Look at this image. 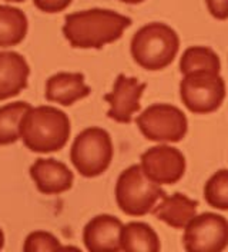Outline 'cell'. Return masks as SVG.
Listing matches in <instances>:
<instances>
[{
    "label": "cell",
    "instance_id": "cell-23",
    "mask_svg": "<svg viewBox=\"0 0 228 252\" xmlns=\"http://www.w3.org/2000/svg\"><path fill=\"white\" fill-rule=\"evenodd\" d=\"M210 15L217 20L228 19V0H205Z\"/></svg>",
    "mask_w": 228,
    "mask_h": 252
},
{
    "label": "cell",
    "instance_id": "cell-25",
    "mask_svg": "<svg viewBox=\"0 0 228 252\" xmlns=\"http://www.w3.org/2000/svg\"><path fill=\"white\" fill-rule=\"evenodd\" d=\"M3 247H4V232H3V229L0 228V251L3 250Z\"/></svg>",
    "mask_w": 228,
    "mask_h": 252
},
{
    "label": "cell",
    "instance_id": "cell-8",
    "mask_svg": "<svg viewBox=\"0 0 228 252\" xmlns=\"http://www.w3.org/2000/svg\"><path fill=\"white\" fill-rule=\"evenodd\" d=\"M184 248L188 252H221L228 247V220L218 214L196 215L184 228Z\"/></svg>",
    "mask_w": 228,
    "mask_h": 252
},
{
    "label": "cell",
    "instance_id": "cell-20",
    "mask_svg": "<svg viewBox=\"0 0 228 252\" xmlns=\"http://www.w3.org/2000/svg\"><path fill=\"white\" fill-rule=\"evenodd\" d=\"M205 202L220 211H228V169H220L204 187Z\"/></svg>",
    "mask_w": 228,
    "mask_h": 252
},
{
    "label": "cell",
    "instance_id": "cell-7",
    "mask_svg": "<svg viewBox=\"0 0 228 252\" xmlns=\"http://www.w3.org/2000/svg\"><path fill=\"white\" fill-rule=\"evenodd\" d=\"M140 132L152 142L176 143L185 136L188 121L181 109L168 103H154L136 119Z\"/></svg>",
    "mask_w": 228,
    "mask_h": 252
},
{
    "label": "cell",
    "instance_id": "cell-2",
    "mask_svg": "<svg viewBox=\"0 0 228 252\" xmlns=\"http://www.w3.org/2000/svg\"><path fill=\"white\" fill-rule=\"evenodd\" d=\"M72 125L67 113L54 106L30 108L22 119L20 139L36 154L59 152L69 142Z\"/></svg>",
    "mask_w": 228,
    "mask_h": 252
},
{
    "label": "cell",
    "instance_id": "cell-19",
    "mask_svg": "<svg viewBox=\"0 0 228 252\" xmlns=\"http://www.w3.org/2000/svg\"><path fill=\"white\" fill-rule=\"evenodd\" d=\"M220 69H221L220 58L210 47H188L185 49V52L182 53L181 59H180V72L182 75L198 72V70L220 73Z\"/></svg>",
    "mask_w": 228,
    "mask_h": 252
},
{
    "label": "cell",
    "instance_id": "cell-1",
    "mask_svg": "<svg viewBox=\"0 0 228 252\" xmlns=\"http://www.w3.org/2000/svg\"><path fill=\"white\" fill-rule=\"evenodd\" d=\"M131 23L128 16L94 7L66 15L61 31L75 49H101L119 40Z\"/></svg>",
    "mask_w": 228,
    "mask_h": 252
},
{
    "label": "cell",
    "instance_id": "cell-10",
    "mask_svg": "<svg viewBox=\"0 0 228 252\" xmlns=\"http://www.w3.org/2000/svg\"><path fill=\"white\" fill-rule=\"evenodd\" d=\"M146 88L147 83L120 73L114 80L111 92L104 94V100L110 103L107 116L119 124H130L133 121V115L141 108L140 99Z\"/></svg>",
    "mask_w": 228,
    "mask_h": 252
},
{
    "label": "cell",
    "instance_id": "cell-18",
    "mask_svg": "<svg viewBox=\"0 0 228 252\" xmlns=\"http://www.w3.org/2000/svg\"><path fill=\"white\" fill-rule=\"evenodd\" d=\"M30 108V103L25 100L0 106V146L12 145L20 139L22 119Z\"/></svg>",
    "mask_w": 228,
    "mask_h": 252
},
{
    "label": "cell",
    "instance_id": "cell-17",
    "mask_svg": "<svg viewBox=\"0 0 228 252\" xmlns=\"http://www.w3.org/2000/svg\"><path fill=\"white\" fill-rule=\"evenodd\" d=\"M29 32L26 13L15 6L0 4V47L17 46Z\"/></svg>",
    "mask_w": 228,
    "mask_h": 252
},
{
    "label": "cell",
    "instance_id": "cell-15",
    "mask_svg": "<svg viewBox=\"0 0 228 252\" xmlns=\"http://www.w3.org/2000/svg\"><path fill=\"white\" fill-rule=\"evenodd\" d=\"M161 199L163 201L152 209V215L171 228L184 229L185 225L197 215L198 202L184 193L177 192L170 196L164 195Z\"/></svg>",
    "mask_w": 228,
    "mask_h": 252
},
{
    "label": "cell",
    "instance_id": "cell-11",
    "mask_svg": "<svg viewBox=\"0 0 228 252\" xmlns=\"http://www.w3.org/2000/svg\"><path fill=\"white\" fill-rule=\"evenodd\" d=\"M36 188L43 195H59L73 187L75 175L72 169L57 159L39 158L29 169Z\"/></svg>",
    "mask_w": 228,
    "mask_h": 252
},
{
    "label": "cell",
    "instance_id": "cell-16",
    "mask_svg": "<svg viewBox=\"0 0 228 252\" xmlns=\"http://www.w3.org/2000/svg\"><path fill=\"white\" fill-rule=\"evenodd\" d=\"M161 250L157 232L146 222H128L120 231V251L158 252Z\"/></svg>",
    "mask_w": 228,
    "mask_h": 252
},
{
    "label": "cell",
    "instance_id": "cell-22",
    "mask_svg": "<svg viewBox=\"0 0 228 252\" xmlns=\"http://www.w3.org/2000/svg\"><path fill=\"white\" fill-rule=\"evenodd\" d=\"M33 3L43 13H60L73 3V0H33Z\"/></svg>",
    "mask_w": 228,
    "mask_h": 252
},
{
    "label": "cell",
    "instance_id": "cell-12",
    "mask_svg": "<svg viewBox=\"0 0 228 252\" xmlns=\"http://www.w3.org/2000/svg\"><path fill=\"white\" fill-rule=\"evenodd\" d=\"M123 222L114 215L101 214L91 218L83 229V242L90 252L120 251Z\"/></svg>",
    "mask_w": 228,
    "mask_h": 252
},
{
    "label": "cell",
    "instance_id": "cell-24",
    "mask_svg": "<svg viewBox=\"0 0 228 252\" xmlns=\"http://www.w3.org/2000/svg\"><path fill=\"white\" fill-rule=\"evenodd\" d=\"M123 3H126V4H140V3H143L144 0H120Z\"/></svg>",
    "mask_w": 228,
    "mask_h": 252
},
{
    "label": "cell",
    "instance_id": "cell-9",
    "mask_svg": "<svg viewBox=\"0 0 228 252\" xmlns=\"http://www.w3.org/2000/svg\"><path fill=\"white\" fill-rule=\"evenodd\" d=\"M140 160L146 176L158 185L177 184L185 172V158L174 146L157 145L149 148Z\"/></svg>",
    "mask_w": 228,
    "mask_h": 252
},
{
    "label": "cell",
    "instance_id": "cell-6",
    "mask_svg": "<svg viewBox=\"0 0 228 252\" xmlns=\"http://www.w3.org/2000/svg\"><path fill=\"white\" fill-rule=\"evenodd\" d=\"M180 97L193 113H211L226 99V82L220 73L198 70L184 75L180 82Z\"/></svg>",
    "mask_w": 228,
    "mask_h": 252
},
{
    "label": "cell",
    "instance_id": "cell-14",
    "mask_svg": "<svg viewBox=\"0 0 228 252\" xmlns=\"http://www.w3.org/2000/svg\"><path fill=\"white\" fill-rule=\"evenodd\" d=\"M90 94L91 88L81 72H59L46 82V99L61 106H72Z\"/></svg>",
    "mask_w": 228,
    "mask_h": 252
},
{
    "label": "cell",
    "instance_id": "cell-13",
    "mask_svg": "<svg viewBox=\"0 0 228 252\" xmlns=\"http://www.w3.org/2000/svg\"><path fill=\"white\" fill-rule=\"evenodd\" d=\"M30 66L13 50L0 52V100L15 97L27 88Z\"/></svg>",
    "mask_w": 228,
    "mask_h": 252
},
{
    "label": "cell",
    "instance_id": "cell-26",
    "mask_svg": "<svg viewBox=\"0 0 228 252\" xmlns=\"http://www.w3.org/2000/svg\"><path fill=\"white\" fill-rule=\"evenodd\" d=\"M4 1H10V3H23L26 0H4Z\"/></svg>",
    "mask_w": 228,
    "mask_h": 252
},
{
    "label": "cell",
    "instance_id": "cell-4",
    "mask_svg": "<svg viewBox=\"0 0 228 252\" xmlns=\"http://www.w3.org/2000/svg\"><path fill=\"white\" fill-rule=\"evenodd\" d=\"M114 148L110 133L99 126L83 129L73 141L70 160L84 178H96L106 172L111 165Z\"/></svg>",
    "mask_w": 228,
    "mask_h": 252
},
{
    "label": "cell",
    "instance_id": "cell-5",
    "mask_svg": "<svg viewBox=\"0 0 228 252\" xmlns=\"http://www.w3.org/2000/svg\"><path fill=\"white\" fill-rule=\"evenodd\" d=\"M116 201L126 215L144 217L161 199L166 192L143 172L141 165L124 169L116 182Z\"/></svg>",
    "mask_w": 228,
    "mask_h": 252
},
{
    "label": "cell",
    "instance_id": "cell-3",
    "mask_svg": "<svg viewBox=\"0 0 228 252\" xmlns=\"http://www.w3.org/2000/svg\"><path fill=\"white\" fill-rule=\"evenodd\" d=\"M180 50V37L171 26L161 22L144 25L134 33L130 53L146 70H161L170 66Z\"/></svg>",
    "mask_w": 228,
    "mask_h": 252
},
{
    "label": "cell",
    "instance_id": "cell-21",
    "mask_svg": "<svg viewBox=\"0 0 228 252\" xmlns=\"http://www.w3.org/2000/svg\"><path fill=\"white\" fill-rule=\"evenodd\" d=\"M63 250L57 236L47 231H33L26 236L23 244L25 252H46Z\"/></svg>",
    "mask_w": 228,
    "mask_h": 252
}]
</instances>
